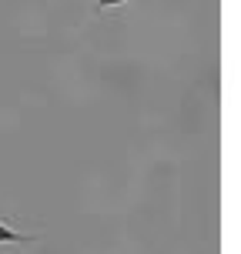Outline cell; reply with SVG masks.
I'll return each mask as SVG.
<instances>
[{"label": "cell", "instance_id": "cell-1", "mask_svg": "<svg viewBox=\"0 0 241 254\" xmlns=\"http://www.w3.org/2000/svg\"><path fill=\"white\" fill-rule=\"evenodd\" d=\"M17 241H30V238H27V234H17L10 224L0 221V244H17Z\"/></svg>", "mask_w": 241, "mask_h": 254}, {"label": "cell", "instance_id": "cell-2", "mask_svg": "<svg viewBox=\"0 0 241 254\" xmlns=\"http://www.w3.org/2000/svg\"><path fill=\"white\" fill-rule=\"evenodd\" d=\"M117 3H127V0H97V7L107 10V7H117Z\"/></svg>", "mask_w": 241, "mask_h": 254}]
</instances>
